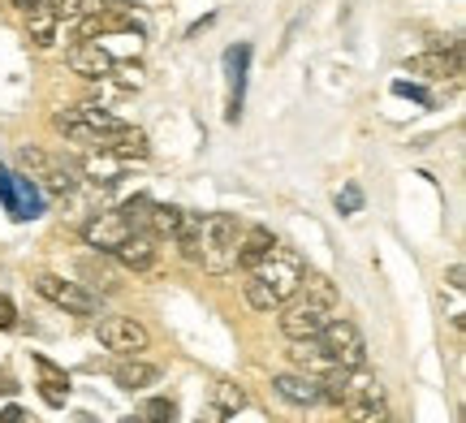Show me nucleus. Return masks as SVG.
I'll return each mask as SVG.
<instances>
[{
  "instance_id": "17",
  "label": "nucleus",
  "mask_w": 466,
  "mask_h": 423,
  "mask_svg": "<svg viewBox=\"0 0 466 423\" xmlns=\"http://www.w3.org/2000/svg\"><path fill=\"white\" fill-rule=\"evenodd\" d=\"M113 255H116V259H121V264H126L130 272H147L151 264H156V237L138 229V234L126 237V242H121Z\"/></svg>"
},
{
  "instance_id": "11",
  "label": "nucleus",
  "mask_w": 466,
  "mask_h": 423,
  "mask_svg": "<svg viewBox=\"0 0 466 423\" xmlns=\"http://www.w3.org/2000/svg\"><path fill=\"white\" fill-rule=\"evenodd\" d=\"M113 52L104 48L100 39L91 44V39H83V44H74V48L66 52V65L78 74V78H91V83H104L108 78V69H113Z\"/></svg>"
},
{
  "instance_id": "4",
  "label": "nucleus",
  "mask_w": 466,
  "mask_h": 423,
  "mask_svg": "<svg viewBox=\"0 0 466 423\" xmlns=\"http://www.w3.org/2000/svg\"><path fill=\"white\" fill-rule=\"evenodd\" d=\"M277 311H281V333L289 341L319 337V328L333 320V307L319 303V298H307V294H294V298H289V303H281Z\"/></svg>"
},
{
  "instance_id": "15",
  "label": "nucleus",
  "mask_w": 466,
  "mask_h": 423,
  "mask_svg": "<svg viewBox=\"0 0 466 423\" xmlns=\"http://www.w3.org/2000/svg\"><path fill=\"white\" fill-rule=\"evenodd\" d=\"M272 389L281 393L285 402H294V407H316L319 402V380L316 376H302V372L272 376Z\"/></svg>"
},
{
  "instance_id": "29",
  "label": "nucleus",
  "mask_w": 466,
  "mask_h": 423,
  "mask_svg": "<svg viewBox=\"0 0 466 423\" xmlns=\"http://www.w3.org/2000/svg\"><path fill=\"white\" fill-rule=\"evenodd\" d=\"M445 281H450L453 294H462V289H466V272H462V264H450V272H445Z\"/></svg>"
},
{
  "instance_id": "31",
  "label": "nucleus",
  "mask_w": 466,
  "mask_h": 423,
  "mask_svg": "<svg viewBox=\"0 0 466 423\" xmlns=\"http://www.w3.org/2000/svg\"><path fill=\"white\" fill-rule=\"evenodd\" d=\"M0 423H26V410H22V407H5V410H0Z\"/></svg>"
},
{
  "instance_id": "16",
  "label": "nucleus",
  "mask_w": 466,
  "mask_h": 423,
  "mask_svg": "<svg viewBox=\"0 0 466 423\" xmlns=\"http://www.w3.org/2000/svg\"><path fill=\"white\" fill-rule=\"evenodd\" d=\"M35 368H39V393H44V402H48V407H66L69 389H74V385H69V376L44 355H35Z\"/></svg>"
},
{
  "instance_id": "1",
  "label": "nucleus",
  "mask_w": 466,
  "mask_h": 423,
  "mask_svg": "<svg viewBox=\"0 0 466 423\" xmlns=\"http://www.w3.org/2000/svg\"><path fill=\"white\" fill-rule=\"evenodd\" d=\"M302 272L307 264L299 259V251H289V247H272V251L250 268V281H247V303L255 311H277L281 303H289L302 286Z\"/></svg>"
},
{
  "instance_id": "27",
  "label": "nucleus",
  "mask_w": 466,
  "mask_h": 423,
  "mask_svg": "<svg viewBox=\"0 0 466 423\" xmlns=\"http://www.w3.org/2000/svg\"><path fill=\"white\" fill-rule=\"evenodd\" d=\"M0 328H17V307L9 294H0Z\"/></svg>"
},
{
  "instance_id": "26",
  "label": "nucleus",
  "mask_w": 466,
  "mask_h": 423,
  "mask_svg": "<svg viewBox=\"0 0 466 423\" xmlns=\"http://www.w3.org/2000/svg\"><path fill=\"white\" fill-rule=\"evenodd\" d=\"M393 96H406V100H415V104H428V91L423 86H415V83H393Z\"/></svg>"
},
{
  "instance_id": "2",
  "label": "nucleus",
  "mask_w": 466,
  "mask_h": 423,
  "mask_svg": "<svg viewBox=\"0 0 466 423\" xmlns=\"http://www.w3.org/2000/svg\"><path fill=\"white\" fill-rule=\"evenodd\" d=\"M238 237H242V220L233 217V212H212V217H203L195 264H199L203 272H212V277H225V272H233Z\"/></svg>"
},
{
  "instance_id": "20",
  "label": "nucleus",
  "mask_w": 466,
  "mask_h": 423,
  "mask_svg": "<svg viewBox=\"0 0 466 423\" xmlns=\"http://www.w3.org/2000/svg\"><path fill=\"white\" fill-rule=\"evenodd\" d=\"M113 380L121 385V389L138 393V389H147V385H156V380H160V368H151V363H143V358L134 355V358H126V363L116 368Z\"/></svg>"
},
{
  "instance_id": "9",
  "label": "nucleus",
  "mask_w": 466,
  "mask_h": 423,
  "mask_svg": "<svg viewBox=\"0 0 466 423\" xmlns=\"http://www.w3.org/2000/svg\"><path fill=\"white\" fill-rule=\"evenodd\" d=\"M0 207L14 220H35L44 217V195H39V182L31 177H17V173L0 169Z\"/></svg>"
},
{
  "instance_id": "30",
  "label": "nucleus",
  "mask_w": 466,
  "mask_h": 423,
  "mask_svg": "<svg viewBox=\"0 0 466 423\" xmlns=\"http://www.w3.org/2000/svg\"><path fill=\"white\" fill-rule=\"evenodd\" d=\"M225 419H229V415H225V410H220L217 402H212V407H203V410H199V423H225Z\"/></svg>"
},
{
  "instance_id": "13",
  "label": "nucleus",
  "mask_w": 466,
  "mask_h": 423,
  "mask_svg": "<svg viewBox=\"0 0 466 423\" xmlns=\"http://www.w3.org/2000/svg\"><path fill=\"white\" fill-rule=\"evenodd\" d=\"M56 31H61V14L52 0H31L26 5V35L35 39V48H52L56 44Z\"/></svg>"
},
{
  "instance_id": "5",
  "label": "nucleus",
  "mask_w": 466,
  "mask_h": 423,
  "mask_svg": "<svg viewBox=\"0 0 466 423\" xmlns=\"http://www.w3.org/2000/svg\"><path fill=\"white\" fill-rule=\"evenodd\" d=\"M341 407H346L350 423H393L389 402H384V389L363 372H350V389Z\"/></svg>"
},
{
  "instance_id": "12",
  "label": "nucleus",
  "mask_w": 466,
  "mask_h": 423,
  "mask_svg": "<svg viewBox=\"0 0 466 423\" xmlns=\"http://www.w3.org/2000/svg\"><path fill=\"white\" fill-rule=\"evenodd\" d=\"M96 147H100L104 156L121 160V165H130V160H147V156H151L147 135H143V130H134V126H116L113 135H104Z\"/></svg>"
},
{
  "instance_id": "22",
  "label": "nucleus",
  "mask_w": 466,
  "mask_h": 423,
  "mask_svg": "<svg viewBox=\"0 0 466 423\" xmlns=\"http://www.w3.org/2000/svg\"><path fill=\"white\" fill-rule=\"evenodd\" d=\"M56 5V14H61V22H91V17H104L108 14V0H52Z\"/></svg>"
},
{
  "instance_id": "18",
  "label": "nucleus",
  "mask_w": 466,
  "mask_h": 423,
  "mask_svg": "<svg viewBox=\"0 0 466 423\" xmlns=\"http://www.w3.org/2000/svg\"><path fill=\"white\" fill-rule=\"evenodd\" d=\"M289 358H294V368H299L302 376H316V380L333 372V358L324 355V346H319L316 337H311V341H294Z\"/></svg>"
},
{
  "instance_id": "28",
  "label": "nucleus",
  "mask_w": 466,
  "mask_h": 423,
  "mask_svg": "<svg viewBox=\"0 0 466 423\" xmlns=\"http://www.w3.org/2000/svg\"><path fill=\"white\" fill-rule=\"evenodd\" d=\"M359 204H363V195H359V186H346L341 195H337V207H341V212H359Z\"/></svg>"
},
{
  "instance_id": "10",
  "label": "nucleus",
  "mask_w": 466,
  "mask_h": 423,
  "mask_svg": "<svg viewBox=\"0 0 466 423\" xmlns=\"http://www.w3.org/2000/svg\"><path fill=\"white\" fill-rule=\"evenodd\" d=\"M130 234H138V229L130 225V217H126L121 207H116V212H96V217L83 225L86 247H91V251H100V255H113Z\"/></svg>"
},
{
  "instance_id": "7",
  "label": "nucleus",
  "mask_w": 466,
  "mask_h": 423,
  "mask_svg": "<svg viewBox=\"0 0 466 423\" xmlns=\"http://www.w3.org/2000/svg\"><path fill=\"white\" fill-rule=\"evenodd\" d=\"M96 333H100V346L104 350H113V355H143L151 346V333L143 328V324L134 320V316H104L100 324H96Z\"/></svg>"
},
{
  "instance_id": "23",
  "label": "nucleus",
  "mask_w": 466,
  "mask_h": 423,
  "mask_svg": "<svg viewBox=\"0 0 466 423\" xmlns=\"http://www.w3.org/2000/svg\"><path fill=\"white\" fill-rule=\"evenodd\" d=\"M104 83L121 86V91H138V86H143V69L134 65V61H113V69H108Z\"/></svg>"
},
{
  "instance_id": "32",
  "label": "nucleus",
  "mask_w": 466,
  "mask_h": 423,
  "mask_svg": "<svg viewBox=\"0 0 466 423\" xmlns=\"http://www.w3.org/2000/svg\"><path fill=\"white\" fill-rule=\"evenodd\" d=\"M14 389H17V385H14V380H9L5 372H0V393H14Z\"/></svg>"
},
{
  "instance_id": "8",
  "label": "nucleus",
  "mask_w": 466,
  "mask_h": 423,
  "mask_svg": "<svg viewBox=\"0 0 466 423\" xmlns=\"http://www.w3.org/2000/svg\"><path fill=\"white\" fill-rule=\"evenodd\" d=\"M35 289H39L52 307L69 311V316H96V311H100L96 294H86L78 281H66V277H56V272H39V277H35Z\"/></svg>"
},
{
  "instance_id": "14",
  "label": "nucleus",
  "mask_w": 466,
  "mask_h": 423,
  "mask_svg": "<svg viewBox=\"0 0 466 423\" xmlns=\"http://www.w3.org/2000/svg\"><path fill=\"white\" fill-rule=\"evenodd\" d=\"M272 247H277V237H272L268 225H250V229H242V237H238V255H233V268L250 272L268 251H272Z\"/></svg>"
},
{
  "instance_id": "6",
  "label": "nucleus",
  "mask_w": 466,
  "mask_h": 423,
  "mask_svg": "<svg viewBox=\"0 0 466 423\" xmlns=\"http://www.w3.org/2000/svg\"><path fill=\"white\" fill-rule=\"evenodd\" d=\"M17 165L31 173V182H44L48 195H69V190L78 186V169L48 152H39V147H22V152H17Z\"/></svg>"
},
{
  "instance_id": "19",
  "label": "nucleus",
  "mask_w": 466,
  "mask_h": 423,
  "mask_svg": "<svg viewBox=\"0 0 466 423\" xmlns=\"http://www.w3.org/2000/svg\"><path fill=\"white\" fill-rule=\"evenodd\" d=\"M410 74H423V78H445V74H458V48H436V52H423V56H410L406 61Z\"/></svg>"
},
{
  "instance_id": "24",
  "label": "nucleus",
  "mask_w": 466,
  "mask_h": 423,
  "mask_svg": "<svg viewBox=\"0 0 466 423\" xmlns=\"http://www.w3.org/2000/svg\"><path fill=\"white\" fill-rule=\"evenodd\" d=\"M138 419H147V423H173V419H177V402H173V398H151Z\"/></svg>"
},
{
  "instance_id": "33",
  "label": "nucleus",
  "mask_w": 466,
  "mask_h": 423,
  "mask_svg": "<svg viewBox=\"0 0 466 423\" xmlns=\"http://www.w3.org/2000/svg\"><path fill=\"white\" fill-rule=\"evenodd\" d=\"M121 423H143V419H134V415H130V419H121Z\"/></svg>"
},
{
  "instance_id": "3",
  "label": "nucleus",
  "mask_w": 466,
  "mask_h": 423,
  "mask_svg": "<svg viewBox=\"0 0 466 423\" xmlns=\"http://www.w3.org/2000/svg\"><path fill=\"white\" fill-rule=\"evenodd\" d=\"M319 346H324V355L333 358V368H346V372H363L367 363V341L363 333H359V324L354 320H341V316H333V320L319 328Z\"/></svg>"
},
{
  "instance_id": "21",
  "label": "nucleus",
  "mask_w": 466,
  "mask_h": 423,
  "mask_svg": "<svg viewBox=\"0 0 466 423\" xmlns=\"http://www.w3.org/2000/svg\"><path fill=\"white\" fill-rule=\"evenodd\" d=\"M52 130H56V135H66L69 143H91V147L100 143V135H96V130L86 126L78 108H61V113L52 117Z\"/></svg>"
},
{
  "instance_id": "25",
  "label": "nucleus",
  "mask_w": 466,
  "mask_h": 423,
  "mask_svg": "<svg viewBox=\"0 0 466 423\" xmlns=\"http://www.w3.org/2000/svg\"><path fill=\"white\" fill-rule=\"evenodd\" d=\"M217 407L225 410V415H233V410L247 407V393L238 389V385H229V380H225V385H217Z\"/></svg>"
}]
</instances>
